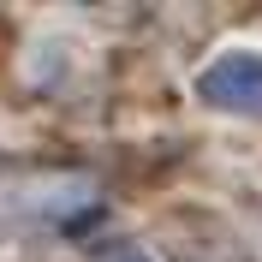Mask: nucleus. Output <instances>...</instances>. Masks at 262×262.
Returning a JSON list of instances; mask_svg holds the SVG:
<instances>
[{"label":"nucleus","instance_id":"2","mask_svg":"<svg viewBox=\"0 0 262 262\" xmlns=\"http://www.w3.org/2000/svg\"><path fill=\"white\" fill-rule=\"evenodd\" d=\"M196 96L221 114H250L262 119V54H221L196 78Z\"/></svg>","mask_w":262,"mask_h":262},{"label":"nucleus","instance_id":"1","mask_svg":"<svg viewBox=\"0 0 262 262\" xmlns=\"http://www.w3.org/2000/svg\"><path fill=\"white\" fill-rule=\"evenodd\" d=\"M90 203H96V179H90V173H36V179L0 191V232L54 227V221L83 214Z\"/></svg>","mask_w":262,"mask_h":262},{"label":"nucleus","instance_id":"3","mask_svg":"<svg viewBox=\"0 0 262 262\" xmlns=\"http://www.w3.org/2000/svg\"><path fill=\"white\" fill-rule=\"evenodd\" d=\"M107 262H149V256H143V250H114Z\"/></svg>","mask_w":262,"mask_h":262}]
</instances>
